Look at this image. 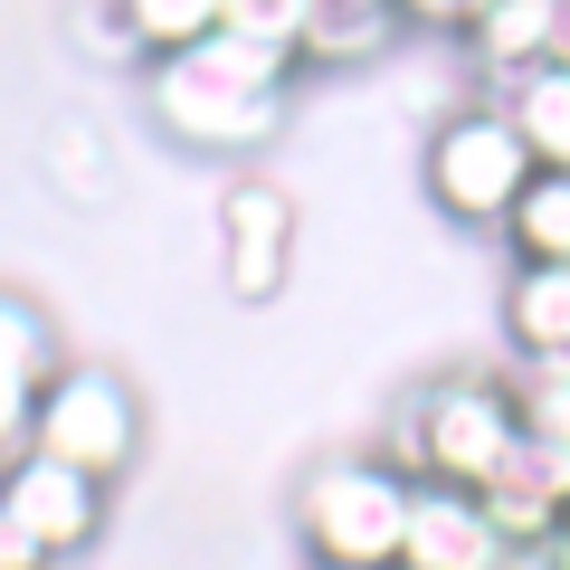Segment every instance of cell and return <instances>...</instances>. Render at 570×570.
Returning a JSON list of instances; mask_svg holds the SVG:
<instances>
[{"label":"cell","mask_w":570,"mask_h":570,"mask_svg":"<svg viewBox=\"0 0 570 570\" xmlns=\"http://www.w3.org/2000/svg\"><path fill=\"white\" fill-rule=\"evenodd\" d=\"M295 86H305V58H295V48H257V39H228V29H209L200 48L142 67L153 124H163L181 153H209V163H228V171L257 163L266 142L285 134Z\"/></svg>","instance_id":"6da1fadb"},{"label":"cell","mask_w":570,"mask_h":570,"mask_svg":"<svg viewBox=\"0 0 570 570\" xmlns=\"http://www.w3.org/2000/svg\"><path fill=\"white\" fill-rule=\"evenodd\" d=\"M513 448H523L513 371H428L390 409V438H381V456L409 485H466V494H485Z\"/></svg>","instance_id":"7a4b0ae2"},{"label":"cell","mask_w":570,"mask_h":570,"mask_svg":"<svg viewBox=\"0 0 570 570\" xmlns=\"http://www.w3.org/2000/svg\"><path fill=\"white\" fill-rule=\"evenodd\" d=\"M409 475L390 466L381 448H333L295 475V551L305 570H400V542H409Z\"/></svg>","instance_id":"3957f363"},{"label":"cell","mask_w":570,"mask_h":570,"mask_svg":"<svg viewBox=\"0 0 570 570\" xmlns=\"http://www.w3.org/2000/svg\"><path fill=\"white\" fill-rule=\"evenodd\" d=\"M532 171L542 163H532V142L513 134L504 96L448 105V115L428 124V142H419V190H428V209L448 228H504V209L523 200Z\"/></svg>","instance_id":"277c9868"},{"label":"cell","mask_w":570,"mask_h":570,"mask_svg":"<svg viewBox=\"0 0 570 570\" xmlns=\"http://www.w3.org/2000/svg\"><path fill=\"white\" fill-rule=\"evenodd\" d=\"M29 448L58 456V466L96 475V485H124L142 456V400L115 362H58V381L29 409Z\"/></svg>","instance_id":"5b68a950"},{"label":"cell","mask_w":570,"mask_h":570,"mask_svg":"<svg viewBox=\"0 0 570 570\" xmlns=\"http://www.w3.org/2000/svg\"><path fill=\"white\" fill-rule=\"evenodd\" d=\"M209 238H219V285L238 305H276L295 285V247H305V219H295V190L266 181L257 163H238L219 181V209H209Z\"/></svg>","instance_id":"8992f818"},{"label":"cell","mask_w":570,"mask_h":570,"mask_svg":"<svg viewBox=\"0 0 570 570\" xmlns=\"http://www.w3.org/2000/svg\"><path fill=\"white\" fill-rule=\"evenodd\" d=\"M105 504H115V485H96V475L58 466V456H39V448H20L10 466H0V513H10L48 561L96 551L105 542Z\"/></svg>","instance_id":"52a82bcc"},{"label":"cell","mask_w":570,"mask_h":570,"mask_svg":"<svg viewBox=\"0 0 570 570\" xmlns=\"http://www.w3.org/2000/svg\"><path fill=\"white\" fill-rule=\"evenodd\" d=\"M504 551H513V542L494 532L485 494H466V485H419V494H409L400 570H494Z\"/></svg>","instance_id":"ba28073f"},{"label":"cell","mask_w":570,"mask_h":570,"mask_svg":"<svg viewBox=\"0 0 570 570\" xmlns=\"http://www.w3.org/2000/svg\"><path fill=\"white\" fill-rule=\"evenodd\" d=\"M58 362H67V343L48 324V305H29L20 285H0V456L29 448V409L58 381Z\"/></svg>","instance_id":"9c48e42d"},{"label":"cell","mask_w":570,"mask_h":570,"mask_svg":"<svg viewBox=\"0 0 570 570\" xmlns=\"http://www.w3.org/2000/svg\"><path fill=\"white\" fill-rule=\"evenodd\" d=\"M475 58V77H485V96H504L513 77H532V67L561 58V0H485L466 20V39H456Z\"/></svg>","instance_id":"30bf717a"},{"label":"cell","mask_w":570,"mask_h":570,"mask_svg":"<svg viewBox=\"0 0 570 570\" xmlns=\"http://www.w3.org/2000/svg\"><path fill=\"white\" fill-rule=\"evenodd\" d=\"M485 513H494V532H504V542H551V523L570 513V456L542 448V438L523 428V448H513L504 475L485 485Z\"/></svg>","instance_id":"8fae6325"},{"label":"cell","mask_w":570,"mask_h":570,"mask_svg":"<svg viewBox=\"0 0 570 570\" xmlns=\"http://www.w3.org/2000/svg\"><path fill=\"white\" fill-rule=\"evenodd\" d=\"M400 10L390 0H314L305 39H295V58H305V77H343V67H381L400 58Z\"/></svg>","instance_id":"7c38bea8"},{"label":"cell","mask_w":570,"mask_h":570,"mask_svg":"<svg viewBox=\"0 0 570 570\" xmlns=\"http://www.w3.org/2000/svg\"><path fill=\"white\" fill-rule=\"evenodd\" d=\"M494 324H504L513 362H551L570 352V266H504V295H494Z\"/></svg>","instance_id":"4fadbf2b"},{"label":"cell","mask_w":570,"mask_h":570,"mask_svg":"<svg viewBox=\"0 0 570 570\" xmlns=\"http://www.w3.org/2000/svg\"><path fill=\"white\" fill-rule=\"evenodd\" d=\"M504 115H513V134L532 142V163H542V171H570V58L513 77L504 86Z\"/></svg>","instance_id":"5bb4252c"},{"label":"cell","mask_w":570,"mask_h":570,"mask_svg":"<svg viewBox=\"0 0 570 570\" xmlns=\"http://www.w3.org/2000/svg\"><path fill=\"white\" fill-rule=\"evenodd\" d=\"M494 238H504V257H523V266H570V171H532Z\"/></svg>","instance_id":"9a60e30c"},{"label":"cell","mask_w":570,"mask_h":570,"mask_svg":"<svg viewBox=\"0 0 570 570\" xmlns=\"http://www.w3.org/2000/svg\"><path fill=\"white\" fill-rule=\"evenodd\" d=\"M115 10H124V29H134L142 67L181 58V48H200L209 29H219V0H115Z\"/></svg>","instance_id":"2e32d148"},{"label":"cell","mask_w":570,"mask_h":570,"mask_svg":"<svg viewBox=\"0 0 570 570\" xmlns=\"http://www.w3.org/2000/svg\"><path fill=\"white\" fill-rule=\"evenodd\" d=\"M513 400H523L532 438L570 456V352H551V362H513Z\"/></svg>","instance_id":"e0dca14e"},{"label":"cell","mask_w":570,"mask_h":570,"mask_svg":"<svg viewBox=\"0 0 570 570\" xmlns=\"http://www.w3.org/2000/svg\"><path fill=\"white\" fill-rule=\"evenodd\" d=\"M67 39H77L96 67H134L142 77V48H134V29H124L115 0H67Z\"/></svg>","instance_id":"ac0fdd59"},{"label":"cell","mask_w":570,"mask_h":570,"mask_svg":"<svg viewBox=\"0 0 570 570\" xmlns=\"http://www.w3.org/2000/svg\"><path fill=\"white\" fill-rule=\"evenodd\" d=\"M314 20V0H219V29L228 39H257V48H295Z\"/></svg>","instance_id":"d6986e66"},{"label":"cell","mask_w":570,"mask_h":570,"mask_svg":"<svg viewBox=\"0 0 570 570\" xmlns=\"http://www.w3.org/2000/svg\"><path fill=\"white\" fill-rule=\"evenodd\" d=\"M48 163H58L67 200H86V209H96V200H105V181H115V171H105V142L86 153V124H58V134H48Z\"/></svg>","instance_id":"ffe728a7"},{"label":"cell","mask_w":570,"mask_h":570,"mask_svg":"<svg viewBox=\"0 0 570 570\" xmlns=\"http://www.w3.org/2000/svg\"><path fill=\"white\" fill-rule=\"evenodd\" d=\"M390 10H400L409 39H466V20L485 10V0H390Z\"/></svg>","instance_id":"44dd1931"},{"label":"cell","mask_w":570,"mask_h":570,"mask_svg":"<svg viewBox=\"0 0 570 570\" xmlns=\"http://www.w3.org/2000/svg\"><path fill=\"white\" fill-rule=\"evenodd\" d=\"M0 570H58V561H48V551L29 542V532L10 523V513H0Z\"/></svg>","instance_id":"7402d4cb"},{"label":"cell","mask_w":570,"mask_h":570,"mask_svg":"<svg viewBox=\"0 0 570 570\" xmlns=\"http://www.w3.org/2000/svg\"><path fill=\"white\" fill-rule=\"evenodd\" d=\"M494 570H551V551H542V542H513V551H504Z\"/></svg>","instance_id":"603a6c76"},{"label":"cell","mask_w":570,"mask_h":570,"mask_svg":"<svg viewBox=\"0 0 570 570\" xmlns=\"http://www.w3.org/2000/svg\"><path fill=\"white\" fill-rule=\"evenodd\" d=\"M542 551H551V570H570V513L551 523V542H542Z\"/></svg>","instance_id":"cb8c5ba5"},{"label":"cell","mask_w":570,"mask_h":570,"mask_svg":"<svg viewBox=\"0 0 570 570\" xmlns=\"http://www.w3.org/2000/svg\"><path fill=\"white\" fill-rule=\"evenodd\" d=\"M561 58H570V0H561Z\"/></svg>","instance_id":"d4e9b609"},{"label":"cell","mask_w":570,"mask_h":570,"mask_svg":"<svg viewBox=\"0 0 570 570\" xmlns=\"http://www.w3.org/2000/svg\"><path fill=\"white\" fill-rule=\"evenodd\" d=\"M0 466H10V456H0Z\"/></svg>","instance_id":"484cf974"}]
</instances>
